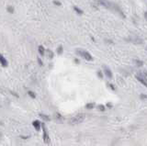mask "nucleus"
Instances as JSON below:
<instances>
[{
	"label": "nucleus",
	"mask_w": 147,
	"mask_h": 146,
	"mask_svg": "<svg viewBox=\"0 0 147 146\" xmlns=\"http://www.w3.org/2000/svg\"><path fill=\"white\" fill-rule=\"evenodd\" d=\"M40 117L42 119V120H46V121H50L51 120V119H50L49 116H47V115H44V114H40Z\"/></svg>",
	"instance_id": "f8f14e48"
},
{
	"label": "nucleus",
	"mask_w": 147,
	"mask_h": 146,
	"mask_svg": "<svg viewBox=\"0 0 147 146\" xmlns=\"http://www.w3.org/2000/svg\"><path fill=\"white\" fill-rule=\"evenodd\" d=\"M103 69H104V74L107 76V77L111 78L112 77V73H111V71H110V69L109 68V67L103 66Z\"/></svg>",
	"instance_id": "423d86ee"
},
{
	"label": "nucleus",
	"mask_w": 147,
	"mask_h": 146,
	"mask_svg": "<svg viewBox=\"0 0 147 146\" xmlns=\"http://www.w3.org/2000/svg\"><path fill=\"white\" fill-rule=\"evenodd\" d=\"M0 63H1V65L3 67H7V65H8V63H7V59H6L2 54H0Z\"/></svg>",
	"instance_id": "0eeeda50"
},
{
	"label": "nucleus",
	"mask_w": 147,
	"mask_h": 146,
	"mask_svg": "<svg viewBox=\"0 0 147 146\" xmlns=\"http://www.w3.org/2000/svg\"><path fill=\"white\" fill-rule=\"evenodd\" d=\"M109 86H110V88H112V90H116V89H115V86H114L113 84H109Z\"/></svg>",
	"instance_id": "4be33fe9"
},
{
	"label": "nucleus",
	"mask_w": 147,
	"mask_h": 146,
	"mask_svg": "<svg viewBox=\"0 0 147 146\" xmlns=\"http://www.w3.org/2000/svg\"><path fill=\"white\" fill-rule=\"evenodd\" d=\"M53 4H54V5H56V6H62V3L60 1H57V0H54V1H53Z\"/></svg>",
	"instance_id": "aec40b11"
},
{
	"label": "nucleus",
	"mask_w": 147,
	"mask_h": 146,
	"mask_svg": "<svg viewBox=\"0 0 147 146\" xmlns=\"http://www.w3.org/2000/svg\"><path fill=\"white\" fill-rule=\"evenodd\" d=\"M7 10L8 11L9 13H11V14H12V13L14 12V7H11V6H9V7H7Z\"/></svg>",
	"instance_id": "dca6fc26"
},
{
	"label": "nucleus",
	"mask_w": 147,
	"mask_h": 146,
	"mask_svg": "<svg viewBox=\"0 0 147 146\" xmlns=\"http://www.w3.org/2000/svg\"><path fill=\"white\" fill-rule=\"evenodd\" d=\"M28 94H29V96H30V97H32V98H35V97H36V95H35V93H34V92H32V91H29V92H28Z\"/></svg>",
	"instance_id": "a211bd4d"
},
{
	"label": "nucleus",
	"mask_w": 147,
	"mask_h": 146,
	"mask_svg": "<svg viewBox=\"0 0 147 146\" xmlns=\"http://www.w3.org/2000/svg\"><path fill=\"white\" fill-rule=\"evenodd\" d=\"M46 53H47L48 58H49V59H53V53L51 51V50H47V51H46Z\"/></svg>",
	"instance_id": "ddd939ff"
},
{
	"label": "nucleus",
	"mask_w": 147,
	"mask_h": 146,
	"mask_svg": "<svg viewBox=\"0 0 147 146\" xmlns=\"http://www.w3.org/2000/svg\"><path fill=\"white\" fill-rule=\"evenodd\" d=\"M135 77H136V79L138 80V81H140L141 83L144 84V86H147V74H146L145 71L138 73V74L135 76Z\"/></svg>",
	"instance_id": "7ed1b4c3"
},
{
	"label": "nucleus",
	"mask_w": 147,
	"mask_h": 146,
	"mask_svg": "<svg viewBox=\"0 0 147 146\" xmlns=\"http://www.w3.org/2000/svg\"><path fill=\"white\" fill-rule=\"evenodd\" d=\"M74 10H75V12H76L78 15H82L83 13H84V12H83V10H82V9H80L78 7H76V6H75V7H74Z\"/></svg>",
	"instance_id": "9d476101"
},
{
	"label": "nucleus",
	"mask_w": 147,
	"mask_h": 146,
	"mask_svg": "<svg viewBox=\"0 0 147 146\" xmlns=\"http://www.w3.org/2000/svg\"><path fill=\"white\" fill-rule=\"evenodd\" d=\"M42 130H43V142H44V143L49 144L50 142H51V139H50L48 130H47V129H46V127L44 126V124H42Z\"/></svg>",
	"instance_id": "20e7f679"
},
{
	"label": "nucleus",
	"mask_w": 147,
	"mask_h": 146,
	"mask_svg": "<svg viewBox=\"0 0 147 146\" xmlns=\"http://www.w3.org/2000/svg\"><path fill=\"white\" fill-rule=\"evenodd\" d=\"M53 120H54L57 123H63V122L65 121V118L58 112L54 113V115H53Z\"/></svg>",
	"instance_id": "39448f33"
},
{
	"label": "nucleus",
	"mask_w": 147,
	"mask_h": 146,
	"mask_svg": "<svg viewBox=\"0 0 147 146\" xmlns=\"http://www.w3.org/2000/svg\"><path fill=\"white\" fill-rule=\"evenodd\" d=\"M108 107H111V105H110V103H108Z\"/></svg>",
	"instance_id": "b1692460"
},
{
	"label": "nucleus",
	"mask_w": 147,
	"mask_h": 146,
	"mask_svg": "<svg viewBox=\"0 0 147 146\" xmlns=\"http://www.w3.org/2000/svg\"><path fill=\"white\" fill-rule=\"evenodd\" d=\"M38 50H39V53H40V54L42 55V56H43L44 54H45V50H44V48H43V46H39V48H38Z\"/></svg>",
	"instance_id": "1a4fd4ad"
},
{
	"label": "nucleus",
	"mask_w": 147,
	"mask_h": 146,
	"mask_svg": "<svg viewBox=\"0 0 147 146\" xmlns=\"http://www.w3.org/2000/svg\"><path fill=\"white\" fill-rule=\"evenodd\" d=\"M98 76H99L100 78H102V74H101V72H100V71L98 73Z\"/></svg>",
	"instance_id": "5701e85b"
},
{
	"label": "nucleus",
	"mask_w": 147,
	"mask_h": 146,
	"mask_svg": "<svg viewBox=\"0 0 147 146\" xmlns=\"http://www.w3.org/2000/svg\"><path fill=\"white\" fill-rule=\"evenodd\" d=\"M32 126L34 127V129H35L36 130H40V127H42V123H40L39 120H34V121L32 122Z\"/></svg>",
	"instance_id": "6e6552de"
},
{
	"label": "nucleus",
	"mask_w": 147,
	"mask_h": 146,
	"mask_svg": "<svg viewBox=\"0 0 147 146\" xmlns=\"http://www.w3.org/2000/svg\"><path fill=\"white\" fill-rule=\"evenodd\" d=\"M134 62L136 63V64H137V66H142L143 64H144V63L142 62V61H139V60H134Z\"/></svg>",
	"instance_id": "f3484780"
},
{
	"label": "nucleus",
	"mask_w": 147,
	"mask_h": 146,
	"mask_svg": "<svg viewBox=\"0 0 147 146\" xmlns=\"http://www.w3.org/2000/svg\"><path fill=\"white\" fill-rule=\"evenodd\" d=\"M38 63H39V64H40V66H42V64H43V63H42V60H40V58H38Z\"/></svg>",
	"instance_id": "412c9836"
},
{
	"label": "nucleus",
	"mask_w": 147,
	"mask_h": 146,
	"mask_svg": "<svg viewBox=\"0 0 147 146\" xmlns=\"http://www.w3.org/2000/svg\"><path fill=\"white\" fill-rule=\"evenodd\" d=\"M86 119V114L85 113H78L75 116L72 117V118L69 120V124L72 126L78 125V124H81Z\"/></svg>",
	"instance_id": "f257e3e1"
},
{
	"label": "nucleus",
	"mask_w": 147,
	"mask_h": 146,
	"mask_svg": "<svg viewBox=\"0 0 147 146\" xmlns=\"http://www.w3.org/2000/svg\"><path fill=\"white\" fill-rule=\"evenodd\" d=\"M98 109L99 111H101V112H103V111H105V107H104V105H98Z\"/></svg>",
	"instance_id": "2eb2a0df"
},
{
	"label": "nucleus",
	"mask_w": 147,
	"mask_h": 146,
	"mask_svg": "<svg viewBox=\"0 0 147 146\" xmlns=\"http://www.w3.org/2000/svg\"><path fill=\"white\" fill-rule=\"evenodd\" d=\"M63 46L60 45L59 47L57 48V53H58V54H62V53H63Z\"/></svg>",
	"instance_id": "4468645a"
},
{
	"label": "nucleus",
	"mask_w": 147,
	"mask_h": 146,
	"mask_svg": "<svg viewBox=\"0 0 147 146\" xmlns=\"http://www.w3.org/2000/svg\"><path fill=\"white\" fill-rule=\"evenodd\" d=\"M77 54H79L80 56H82L85 60L86 61H93V56L90 54L88 51H86V50H82V49H77L76 50Z\"/></svg>",
	"instance_id": "f03ea898"
},
{
	"label": "nucleus",
	"mask_w": 147,
	"mask_h": 146,
	"mask_svg": "<svg viewBox=\"0 0 147 146\" xmlns=\"http://www.w3.org/2000/svg\"><path fill=\"white\" fill-rule=\"evenodd\" d=\"M131 41L133 42V43H135V44H141L143 42V41L141 39H139V38H136L135 37L134 39H132V40H131Z\"/></svg>",
	"instance_id": "9b49d317"
},
{
	"label": "nucleus",
	"mask_w": 147,
	"mask_h": 146,
	"mask_svg": "<svg viewBox=\"0 0 147 146\" xmlns=\"http://www.w3.org/2000/svg\"><path fill=\"white\" fill-rule=\"evenodd\" d=\"M86 109H91L94 107V103H89V104H88L86 106Z\"/></svg>",
	"instance_id": "6ab92c4d"
}]
</instances>
